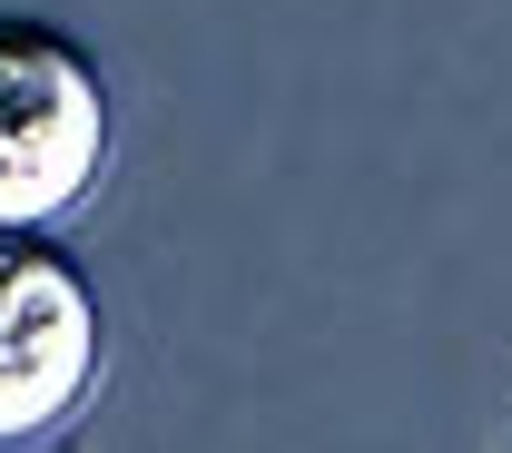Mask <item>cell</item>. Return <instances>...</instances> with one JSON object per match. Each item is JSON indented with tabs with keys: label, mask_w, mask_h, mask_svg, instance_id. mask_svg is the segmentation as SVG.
Returning a JSON list of instances; mask_svg holds the SVG:
<instances>
[{
	"label": "cell",
	"mask_w": 512,
	"mask_h": 453,
	"mask_svg": "<svg viewBox=\"0 0 512 453\" xmlns=\"http://www.w3.org/2000/svg\"><path fill=\"white\" fill-rule=\"evenodd\" d=\"M109 178V79L40 10H0V227L50 237Z\"/></svg>",
	"instance_id": "cell-1"
},
{
	"label": "cell",
	"mask_w": 512,
	"mask_h": 453,
	"mask_svg": "<svg viewBox=\"0 0 512 453\" xmlns=\"http://www.w3.org/2000/svg\"><path fill=\"white\" fill-rule=\"evenodd\" d=\"M109 365V316L60 237L0 227V453L60 434Z\"/></svg>",
	"instance_id": "cell-2"
}]
</instances>
